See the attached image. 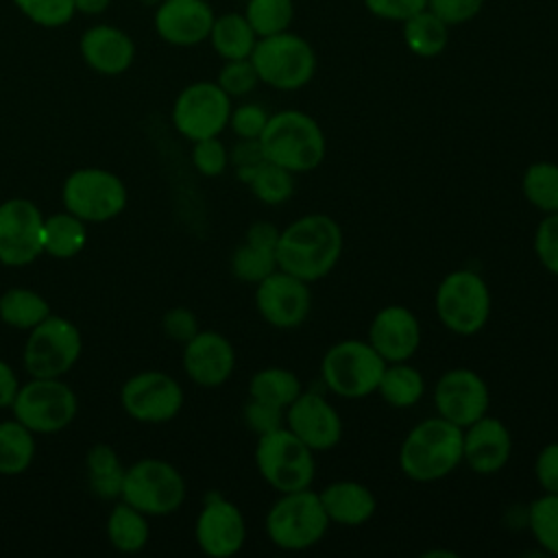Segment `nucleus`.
I'll list each match as a JSON object with an SVG mask.
<instances>
[{
  "label": "nucleus",
  "instance_id": "de8ad7c7",
  "mask_svg": "<svg viewBox=\"0 0 558 558\" xmlns=\"http://www.w3.org/2000/svg\"><path fill=\"white\" fill-rule=\"evenodd\" d=\"M161 327H163V333L174 340V342H181L185 344L190 338H194L198 333V318L192 310L187 307H172L163 314L161 318Z\"/></svg>",
  "mask_w": 558,
  "mask_h": 558
},
{
  "label": "nucleus",
  "instance_id": "4c0bfd02",
  "mask_svg": "<svg viewBox=\"0 0 558 558\" xmlns=\"http://www.w3.org/2000/svg\"><path fill=\"white\" fill-rule=\"evenodd\" d=\"M253 196L264 205H281L294 194V174L277 163L264 161L251 183H248Z\"/></svg>",
  "mask_w": 558,
  "mask_h": 558
},
{
  "label": "nucleus",
  "instance_id": "09e8293b",
  "mask_svg": "<svg viewBox=\"0 0 558 558\" xmlns=\"http://www.w3.org/2000/svg\"><path fill=\"white\" fill-rule=\"evenodd\" d=\"M482 4L484 0H429L427 9L438 15L447 26H451L473 20L480 13Z\"/></svg>",
  "mask_w": 558,
  "mask_h": 558
},
{
  "label": "nucleus",
  "instance_id": "c9c22d12",
  "mask_svg": "<svg viewBox=\"0 0 558 558\" xmlns=\"http://www.w3.org/2000/svg\"><path fill=\"white\" fill-rule=\"evenodd\" d=\"M525 523L536 545L551 556H558V493H543L532 499L525 510Z\"/></svg>",
  "mask_w": 558,
  "mask_h": 558
},
{
  "label": "nucleus",
  "instance_id": "f257e3e1",
  "mask_svg": "<svg viewBox=\"0 0 558 558\" xmlns=\"http://www.w3.org/2000/svg\"><path fill=\"white\" fill-rule=\"evenodd\" d=\"M344 248L342 227L327 214H305L279 233L277 266L305 283L325 279L340 262Z\"/></svg>",
  "mask_w": 558,
  "mask_h": 558
},
{
  "label": "nucleus",
  "instance_id": "a19ab883",
  "mask_svg": "<svg viewBox=\"0 0 558 558\" xmlns=\"http://www.w3.org/2000/svg\"><path fill=\"white\" fill-rule=\"evenodd\" d=\"M216 83L229 98H233V96L238 98V96L251 94L257 87L259 76H257L251 59H233V61H225V65L218 72Z\"/></svg>",
  "mask_w": 558,
  "mask_h": 558
},
{
  "label": "nucleus",
  "instance_id": "6e6552de",
  "mask_svg": "<svg viewBox=\"0 0 558 558\" xmlns=\"http://www.w3.org/2000/svg\"><path fill=\"white\" fill-rule=\"evenodd\" d=\"M259 76V83L279 92L305 87L316 72V54L310 41L290 31L257 37L248 57Z\"/></svg>",
  "mask_w": 558,
  "mask_h": 558
},
{
  "label": "nucleus",
  "instance_id": "e433bc0d",
  "mask_svg": "<svg viewBox=\"0 0 558 558\" xmlns=\"http://www.w3.org/2000/svg\"><path fill=\"white\" fill-rule=\"evenodd\" d=\"M277 268V255L272 248H264L246 240L231 255V272L242 283L257 286Z\"/></svg>",
  "mask_w": 558,
  "mask_h": 558
},
{
  "label": "nucleus",
  "instance_id": "20e7f679",
  "mask_svg": "<svg viewBox=\"0 0 558 558\" xmlns=\"http://www.w3.org/2000/svg\"><path fill=\"white\" fill-rule=\"evenodd\" d=\"M329 525L318 490H312V486L279 493L264 519L268 541L286 551H305L318 545Z\"/></svg>",
  "mask_w": 558,
  "mask_h": 558
},
{
  "label": "nucleus",
  "instance_id": "f704fd0d",
  "mask_svg": "<svg viewBox=\"0 0 558 558\" xmlns=\"http://www.w3.org/2000/svg\"><path fill=\"white\" fill-rule=\"evenodd\" d=\"M521 192L525 201L541 214L558 211V163L534 161L521 177Z\"/></svg>",
  "mask_w": 558,
  "mask_h": 558
},
{
  "label": "nucleus",
  "instance_id": "8fccbe9b",
  "mask_svg": "<svg viewBox=\"0 0 558 558\" xmlns=\"http://www.w3.org/2000/svg\"><path fill=\"white\" fill-rule=\"evenodd\" d=\"M534 477L543 493H558V440L547 442L536 453Z\"/></svg>",
  "mask_w": 558,
  "mask_h": 558
},
{
  "label": "nucleus",
  "instance_id": "603ef678",
  "mask_svg": "<svg viewBox=\"0 0 558 558\" xmlns=\"http://www.w3.org/2000/svg\"><path fill=\"white\" fill-rule=\"evenodd\" d=\"M279 233L281 229H277L275 222L270 220H255L248 229H246V235L244 240L251 242V244H257V246H264V248H277V242H279Z\"/></svg>",
  "mask_w": 558,
  "mask_h": 558
},
{
  "label": "nucleus",
  "instance_id": "aec40b11",
  "mask_svg": "<svg viewBox=\"0 0 558 558\" xmlns=\"http://www.w3.org/2000/svg\"><path fill=\"white\" fill-rule=\"evenodd\" d=\"M235 368V349L220 331L198 329L183 344V371L201 388L222 386Z\"/></svg>",
  "mask_w": 558,
  "mask_h": 558
},
{
  "label": "nucleus",
  "instance_id": "a878e982",
  "mask_svg": "<svg viewBox=\"0 0 558 558\" xmlns=\"http://www.w3.org/2000/svg\"><path fill=\"white\" fill-rule=\"evenodd\" d=\"M377 395L395 410L414 408L425 395L423 373L408 362H390L377 384Z\"/></svg>",
  "mask_w": 558,
  "mask_h": 558
},
{
  "label": "nucleus",
  "instance_id": "3c124183",
  "mask_svg": "<svg viewBox=\"0 0 558 558\" xmlns=\"http://www.w3.org/2000/svg\"><path fill=\"white\" fill-rule=\"evenodd\" d=\"M429 0H364L366 9L381 20L405 22L414 13L427 9Z\"/></svg>",
  "mask_w": 558,
  "mask_h": 558
},
{
  "label": "nucleus",
  "instance_id": "c03bdc74",
  "mask_svg": "<svg viewBox=\"0 0 558 558\" xmlns=\"http://www.w3.org/2000/svg\"><path fill=\"white\" fill-rule=\"evenodd\" d=\"M242 418L255 436H264L286 425V410L248 397V401L242 408Z\"/></svg>",
  "mask_w": 558,
  "mask_h": 558
},
{
  "label": "nucleus",
  "instance_id": "79ce46f5",
  "mask_svg": "<svg viewBox=\"0 0 558 558\" xmlns=\"http://www.w3.org/2000/svg\"><path fill=\"white\" fill-rule=\"evenodd\" d=\"M534 253L541 266L558 277V211L543 214L534 231Z\"/></svg>",
  "mask_w": 558,
  "mask_h": 558
},
{
  "label": "nucleus",
  "instance_id": "f8f14e48",
  "mask_svg": "<svg viewBox=\"0 0 558 558\" xmlns=\"http://www.w3.org/2000/svg\"><path fill=\"white\" fill-rule=\"evenodd\" d=\"M83 340L74 323L50 314L35 325L24 344V366L31 377H61L81 357Z\"/></svg>",
  "mask_w": 558,
  "mask_h": 558
},
{
  "label": "nucleus",
  "instance_id": "39448f33",
  "mask_svg": "<svg viewBox=\"0 0 558 558\" xmlns=\"http://www.w3.org/2000/svg\"><path fill=\"white\" fill-rule=\"evenodd\" d=\"M493 296L484 277L471 268L447 272L434 294V310L445 329L469 338L480 333L490 318Z\"/></svg>",
  "mask_w": 558,
  "mask_h": 558
},
{
  "label": "nucleus",
  "instance_id": "58836bf2",
  "mask_svg": "<svg viewBox=\"0 0 558 558\" xmlns=\"http://www.w3.org/2000/svg\"><path fill=\"white\" fill-rule=\"evenodd\" d=\"M292 15V0H248L244 9V17L257 37L288 31Z\"/></svg>",
  "mask_w": 558,
  "mask_h": 558
},
{
  "label": "nucleus",
  "instance_id": "ea45409f",
  "mask_svg": "<svg viewBox=\"0 0 558 558\" xmlns=\"http://www.w3.org/2000/svg\"><path fill=\"white\" fill-rule=\"evenodd\" d=\"M11 2L24 17H28L33 24L44 28L65 26L76 15L72 0H11Z\"/></svg>",
  "mask_w": 558,
  "mask_h": 558
},
{
  "label": "nucleus",
  "instance_id": "f3484780",
  "mask_svg": "<svg viewBox=\"0 0 558 558\" xmlns=\"http://www.w3.org/2000/svg\"><path fill=\"white\" fill-rule=\"evenodd\" d=\"M255 307L270 327L294 329L310 316V283L277 268L255 286Z\"/></svg>",
  "mask_w": 558,
  "mask_h": 558
},
{
  "label": "nucleus",
  "instance_id": "c85d7f7f",
  "mask_svg": "<svg viewBox=\"0 0 558 558\" xmlns=\"http://www.w3.org/2000/svg\"><path fill=\"white\" fill-rule=\"evenodd\" d=\"M148 523L146 514L133 508L126 501H120L111 508L107 517V538L122 554H135L148 543Z\"/></svg>",
  "mask_w": 558,
  "mask_h": 558
},
{
  "label": "nucleus",
  "instance_id": "cd10ccee",
  "mask_svg": "<svg viewBox=\"0 0 558 558\" xmlns=\"http://www.w3.org/2000/svg\"><path fill=\"white\" fill-rule=\"evenodd\" d=\"M87 244L85 220L65 211L44 218V253L57 259H70Z\"/></svg>",
  "mask_w": 558,
  "mask_h": 558
},
{
  "label": "nucleus",
  "instance_id": "4468645a",
  "mask_svg": "<svg viewBox=\"0 0 558 558\" xmlns=\"http://www.w3.org/2000/svg\"><path fill=\"white\" fill-rule=\"evenodd\" d=\"M183 401L181 384L161 371H142L120 390L122 410L140 423H168L181 412Z\"/></svg>",
  "mask_w": 558,
  "mask_h": 558
},
{
  "label": "nucleus",
  "instance_id": "393cba45",
  "mask_svg": "<svg viewBox=\"0 0 558 558\" xmlns=\"http://www.w3.org/2000/svg\"><path fill=\"white\" fill-rule=\"evenodd\" d=\"M329 523L342 527H360L368 523L377 510L375 493L357 480H336L318 490Z\"/></svg>",
  "mask_w": 558,
  "mask_h": 558
},
{
  "label": "nucleus",
  "instance_id": "f03ea898",
  "mask_svg": "<svg viewBox=\"0 0 558 558\" xmlns=\"http://www.w3.org/2000/svg\"><path fill=\"white\" fill-rule=\"evenodd\" d=\"M462 464V429L442 416H429L403 436L399 469L412 482H438Z\"/></svg>",
  "mask_w": 558,
  "mask_h": 558
},
{
  "label": "nucleus",
  "instance_id": "5701e85b",
  "mask_svg": "<svg viewBox=\"0 0 558 558\" xmlns=\"http://www.w3.org/2000/svg\"><path fill=\"white\" fill-rule=\"evenodd\" d=\"M214 20L216 15L207 0H161L153 15L159 39L179 48L205 41Z\"/></svg>",
  "mask_w": 558,
  "mask_h": 558
},
{
  "label": "nucleus",
  "instance_id": "9b49d317",
  "mask_svg": "<svg viewBox=\"0 0 558 558\" xmlns=\"http://www.w3.org/2000/svg\"><path fill=\"white\" fill-rule=\"evenodd\" d=\"M63 207L85 222H105L126 207V187L122 179L105 168H78L61 190Z\"/></svg>",
  "mask_w": 558,
  "mask_h": 558
},
{
  "label": "nucleus",
  "instance_id": "1a4fd4ad",
  "mask_svg": "<svg viewBox=\"0 0 558 558\" xmlns=\"http://www.w3.org/2000/svg\"><path fill=\"white\" fill-rule=\"evenodd\" d=\"M120 497L146 517H166L183 506L185 480L174 464L144 458L124 469Z\"/></svg>",
  "mask_w": 558,
  "mask_h": 558
},
{
  "label": "nucleus",
  "instance_id": "2f4dec72",
  "mask_svg": "<svg viewBox=\"0 0 558 558\" xmlns=\"http://www.w3.org/2000/svg\"><path fill=\"white\" fill-rule=\"evenodd\" d=\"M447 39V24L429 9H423L403 22V41L416 57H438L445 50Z\"/></svg>",
  "mask_w": 558,
  "mask_h": 558
},
{
  "label": "nucleus",
  "instance_id": "5fc2aeb1",
  "mask_svg": "<svg viewBox=\"0 0 558 558\" xmlns=\"http://www.w3.org/2000/svg\"><path fill=\"white\" fill-rule=\"evenodd\" d=\"M72 2L76 13H83V15H100L111 4V0H72Z\"/></svg>",
  "mask_w": 558,
  "mask_h": 558
},
{
  "label": "nucleus",
  "instance_id": "4be33fe9",
  "mask_svg": "<svg viewBox=\"0 0 558 558\" xmlns=\"http://www.w3.org/2000/svg\"><path fill=\"white\" fill-rule=\"evenodd\" d=\"M512 456V434L508 425L490 414L462 429V462L477 475L499 473Z\"/></svg>",
  "mask_w": 558,
  "mask_h": 558
},
{
  "label": "nucleus",
  "instance_id": "412c9836",
  "mask_svg": "<svg viewBox=\"0 0 558 558\" xmlns=\"http://www.w3.org/2000/svg\"><path fill=\"white\" fill-rule=\"evenodd\" d=\"M366 340L386 364L408 362L421 347V323L410 307L386 305L373 316Z\"/></svg>",
  "mask_w": 558,
  "mask_h": 558
},
{
  "label": "nucleus",
  "instance_id": "dca6fc26",
  "mask_svg": "<svg viewBox=\"0 0 558 558\" xmlns=\"http://www.w3.org/2000/svg\"><path fill=\"white\" fill-rule=\"evenodd\" d=\"M434 405L438 416L464 429L488 414L490 390L486 379L466 366L445 371L434 384Z\"/></svg>",
  "mask_w": 558,
  "mask_h": 558
},
{
  "label": "nucleus",
  "instance_id": "72a5a7b5",
  "mask_svg": "<svg viewBox=\"0 0 558 558\" xmlns=\"http://www.w3.org/2000/svg\"><path fill=\"white\" fill-rule=\"evenodd\" d=\"M35 458V436L17 418L0 421V475L24 473Z\"/></svg>",
  "mask_w": 558,
  "mask_h": 558
},
{
  "label": "nucleus",
  "instance_id": "2eb2a0df",
  "mask_svg": "<svg viewBox=\"0 0 558 558\" xmlns=\"http://www.w3.org/2000/svg\"><path fill=\"white\" fill-rule=\"evenodd\" d=\"M44 253V216L28 198L0 203V264L28 266Z\"/></svg>",
  "mask_w": 558,
  "mask_h": 558
},
{
  "label": "nucleus",
  "instance_id": "473e14b6",
  "mask_svg": "<svg viewBox=\"0 0 558 558\" xmlns=\"http://www.w3.org/2000/svg\"><path fill=\"white\" fill-rule=\"evenodd\" d=\"M89 490L100 499H116L122 493L124 469L109 445H94L85 458Z\"/></svg>",
  "mask_w": 558,
  "mask_h": 558
},
{
  "label": "nucleus",
  "instance_id": "423d86ee",
  "mask_svg": "<svg viewBox=\"0 0 558 558\" xmlns=\"http://www.w3.org/2000/svg\"><path fill=\"white\" fill-rule=\"evenodd\" d=\"M384 366V357L368 340L347 338L323 353L320 379L340 399H364L377 392Z\"/></svg>",
  "mask_w": 558,
  "mask_h": 558
},
{
  "label": "nucleus",
  "instance_id": "a18cd8bd",
  "mask_svg": "<svg viewBox=\"0 0 558 558\" xmlns=\"http://www.w3.org/2000/svg\"><path fill=\"white\" fill-rule=\"evenodd\" d=\"M270 113L257 105V102H244L235 109H231L229 126L240 140H259V135L266 129Z\"/></svg>",
  "mask_w": 558,
  "mask_h": 558
},
{
  "label": "nucleus",
  "instance_id": "0eeeda50",
  "mask_svg": "<svg viewBox=\"0 0 558 558\" xmlns=\"http://www.w3.org/2000/svg\"><path fill=\"white\" fill-rule=\"evenodd\" d=\"M316 453L286 425L257 436L255 466L262 480L277 493L310 488L316 477Z\"/></svg>",
  "mask_w": 558,
  "mask_h": 558
},
{
  "label": "nucleus",
  "instance_id": "bb28decb",
  "mask_svg": "<svg viewBox=\"0 0 558 558\" xmlns=\"http://www.w3.org/2000/svg\"><path fill=\"white\" fill-rule=\"evenodd\" d=\"M207 39L225 61L248 59L257 44V35L244 13H225L216 17Z\"/></svg>",
  "mask_w": 558,
  "mask_h": 558
},
{
  "label": "nucleus",
  "instance_id": "a211bd4d",
  "mask_svg": "<svg viewBox=\"0 0 558 558\" xmlns=\"http://www.w3.org/2000/svg\"><path fill=\"white\" fill-rule=\"evenodd\" d=\"M286 427L314 453L329 451L342 440V418L323 395L303 390L286 408Z\"/></svg>",
  "mask_w": 558,
  "mask_h": 558
},
{
  "label": "nucleus",
  "instance_id": "6ab92c4d",
  "mask_svg": "<svg viewBox=\"0 0 558 558\" xmlns=\"http://www.w3.org/2000/svg\"><path fill=\"white\" fill-rule=\"evenodd\" d=\"M194 536L203 554L211 558H229L244 547V541H246L244 514L233 501L220 495H211L207 497V501L203 504L196 517Z\"/></svg>",
  "mask_w": 558,
  "mask_h": 558
},
{
  "label": "nucleus",
  "instance_id": "ddd939ff",
  "mask_svg": "<svg viewBox=\"0 0 558 558\" xmlns=\"http://www.w3.org/2000/svg\"><path fill=\"white\" fill-rule=\"evenodd\" d=\"M231 98L220 89L218 83L196 81L179 92L172 105L174 129L196 142L216 137L229 126Z\"/></svg>",
  "mask_w": 558,
  "mask_h": 558
},
{
  "label": "nucleus",
  "instance_id": "49530a36",
  "mask_svg": "<svg viewBox=\"0 0 558 558\" xmlns=\"http://www.w3.org/2000/svg\"><path fill=\"white\" fill-rule=\"evenodd\" d=\"M266 161L259 140H238L229 150V163L235 168V177L242 183H251L255 170Z\"/></svg>",
  "mask_w": 558,
  "mask_h": 558
},
{
  "label": "nucleus",
  "instance_id": "7ed1b4c3",
  "mask_svg": "<svg viewBox=\"0 0 558 558\" xmlns=\"http://www.w3.org/2000/svg\"><path fill=\"white\" fill-rule=\"evenodd\" d=\"M259 144L266 161L292 174L316 170L327 155V140L320 124L305 111L283 109L270 113Z\"/></svg>",
  "mask_w": 558,
  "mask_h": 558
},
{
  "label": "nucleus",
  "instance_id": "864d4df0",
  "mask_svg": "<svg viewBox=\"0 0 558 558\" xmlns=\"http://www.w3.org/2000/svg\"><path fill=\"white\" fill-rule=\"evenodd\" d=\"M20 381L15 371L4 360H0V408H11Z\"/></svg>",
  "mask_w": 558,
  "mask_h": 558
},
{
  "label": "nucleus",
  "instance_id": "c756f323",
  "mask_svg": "<svg viewBox=\"0 0 558 558\" xmlns=\"http://www.w3.org/2000/svg\"><path fill=\"white\" fill-rule=\"evenodd\" d=\"M301 392V379L296 377V373L283 366H264L248 379V397L266 401L281 410H286Z\"/></svg>",
  "mask_w": 558,
  "mask_h": 558
},
{
  "label": "nucleus",
  "instance_id": "37998d69",
  "mask_svg": "<svg viewBox=\"0 0 558 558\" xmlns=\"http://www.w3.org/2000/svg\"><path fill=\"white\" fill-rule=\"evenodd\" d=\"M192 163L203 177H220L229 166V150L218 135L196 140L192 146Z\"/></svg>",
  "mask_w": 558,
  "mask_h": 558
},
{
  "label": "nucleus",
  "instance_id": "b1692460",
  "mask_svg": "<svg viewBox=\"0 0 558 558\" xmlns=\"http://www.w3.org/2000/svg\"><path fill=\"white\" fill-rule=\"evenodd\" d=\"M81 59L89 70L102 76H118L135 61V44L113 24H94L78 39Z\"/></svg>",
  "mask_w": 558,
  "mask_h": 558
},
{
  "label": "nucleus",
  "instance_id": "9d476101",
  "mask_svg": "<svg viewBox=\"0 0 558 558\" xmlns=\"http://www.w3.org/2000/svg\"><path fill=\"white\" fill-rule=\"evenodd\" d=\"M76 395L59 377H33L22 384L11 410L33 434H54L65 429L76 416Z\"/></svg>",
  "mask_w": 558,
  "mask_h": 558
},
{
  "label": "nucleus",
  "instance_id": "7c9ffc66",
  "mask_svg": "<svg viewBox=\"0 0 558 558\" xmlns=\"http://www.w3.org/2000/svg\"><path fill=\"white\" fill-rule=\"evenodd\" d=\"M50 314L48 301L35 290L11 288L0 296V320L13 329L31 331Z\"/></svg>",
  "mask_w": 558,
  "mask_h": 558
}]
</instances>
